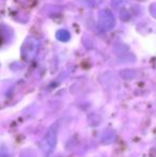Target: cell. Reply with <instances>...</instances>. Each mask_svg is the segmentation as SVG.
Returning a JSON list of instances; mask_svg holds the SVG:
<instances>
[{
	"label": "cell",
	"instance_id": "6da1fadb",
	"mask_svg": "<svg viewBox=\"0 0 156 157\" xmlns=\"http://www.w3.org/2000/svg\"><path fill=\"white\" fill-rule=\"evenodd\" d=\"M58 129H59L58 122H55L54 124L48 128L45 136L43 137V139L40 142L41 151L43 152V154L45 156H49L55 151V147L57 145V141H58Z\"/></svg>",
	"mask_w": 156,
	"mask_h": 157
}]
</instances>
